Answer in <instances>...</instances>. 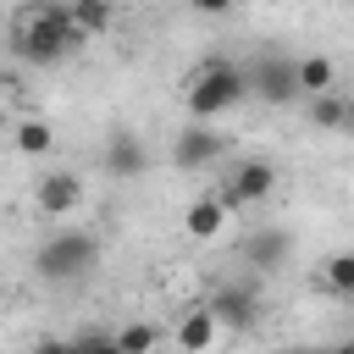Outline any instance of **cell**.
<instances>
[{
	"label": "cell",
	"instance_id": "4fadbf2b",
	"mask_svg": "<svg viewBox=\"0 0 354 354\" xmlns=\"http://www.w3.org/2000/svg\"><path fill=\"white\" fill-rule=\"evenodd\" d=\"M321 288H326L332 299L354 304V249H337V254L321 260Z\"/></svg>",
	"mask_w": 354,
	"mask_h": 354
},
{
	"label": "cell",
	"instance_id": "6da1fadb",
	"mask_svg": "<svg viewBox=\"0 0 354 354\" xmlns=\"http://www.w3.org/2000/svg\"><path fill=\"white\" fill-rule=\"evenodd\" d=\"M83 44L88 39L72 17V0H39V6L17 11V22H11V55L28 66H55Z\"/></svg>",
	"mask_w": 354,
	"mask_h": 354
},
{
	"label": "cell",
	"instance_id": "603a6c76",
	"mask_svg": "<svg viewBox=\"0 0 354 354\" xmlns=\"http://www.w3.org/2000/svg\"><path fill=\"white\" fill-rule=\"evenodd\" d=\"M171 354H177V348H171Z\"/></svg>",
	"mask_w": 354,
	"mask_h": 354
},
{
	"label": "cell",
	"instance_id": "9c48e42d",
	"mask_svg": "<svg viewBox=\"0 0 354 354\" xmlns=\"http://www.w3.org/2000/svg\"><path fill=\"white\" fill-rule=\"evenodd\" d=\"M100 166H105V177L133 183V177H144V171H149V149H144V138H138V133L116 127V133L105 138V149H100Z\"/></svg>",
	"mask_w": 354,
	"mask_h": 354
},
{
	"label": "cell",
	"instance_id": "2e32d148",
	"mask_svg": "<svg viewBox=\"0 0 354 354\" xmlns=\"http://www.w3.org/2000/svg\"><path fill=\"white\" fill-rule=\"evenodd\" d=\"M72 17H77V28H83V39H100V33L116 22V11H111L105 0H72Z\"/></svg>",
	"mask_w": 354,
	"mask_h": 354
},
{
	"label": "cell",
	"instance_id": "7a4b0ae2",
	"mask_svg": "<svg viewBox=\"0 0 354 354\" xmlns=\"http://www.w3.org/2000/svg\"><path fill=\"white\" fill-rule=\"evenodd\" d=\"M243 94H249V72L216 55V61H205V66L188 77L183 105H188V116H194V122H210V127H216V122H221Z\"/></svg>",
	"mask_w": 354,
	"mask_h": 354
},
{
	"label": "cell",
	"instance_id": "30bf717a",
	"mask_svg": "<svg viewBox=\"0 0 354 354\" xmlns=\"http://www.w3.org/2000/svg\"><path fill=\"white\" fill-rule=\"evenodd\" d=\"M243 260H249L254 271H282V266L293 260V232H282V227H254V232L243 238Z\"/></svg>",
	"mask_w": 354,
	"mask_h": 354
},
{
	"label": "cell",
	"instance_id": "7402d4cb",
	"mask_svg": "<svg viewBox=\"0 0 354 354\" xmlns=\"http://www.w3.org/2000/svg\"><path fill=\"white\" fill-rule=\"evenodd\" d=\"M282 354H321V348H282Z\"/></svg>",
	"mask_w": 354,
	"mask_h": 354
},
{
	"label": "cell",
	"instance_id": "ffe728a7",
	"mask_svg": "<svg viewBox=\"0 0 354 354\" xmlns=\"http://www.w3.org/2000/svg\"><path fill=\"white\" fill-rule=\"evenodd\" d=\"M321 354H354V337H343V343H332V348H321Z\"/></svg>",
	"mask_w": 354,
	"mask_h": 354
},
{
	"label": "cell",
	"instance_id": "5b68a950",
	"mask_svg": "<svg viewBox=\"0 0 354 354\" xmlns=\"http://www.w3.org/2000/svg\"><path fill=\"white\" fill-rule=\"evenodd\" d=\"M210 315L221 321V332H254L260 326V288L254 282H216V293L205 299Z\"/></svg>",
	"mask_w": 354,
	"mask_h": 354
},
{
	"label": "cell",
	"instance_id": "277c9868",
	"mask_svg": "<svg viewBox=\"0 0 354 354\" xmlns=\"http://www.w3.org/2000/svg\"><path fill=\"white\" fill-rule=\"evenodd\" d=\"M221 155H227V133L210 127V122H188L171 138V166L177 171H210V166H221Z\"/></svg>",
	"mask_w": 354,
	"mask_h": 354
},
{
	"label": "cell",
	"instance_id": "ba28073f",
	"mask_svg": "<svg viewBox=\"0 0 354 354\" xmlns=\"http://www.w3.org/2000/svg\"><path fill=\"white\" fill-rule=\"evenodd\" d=\"M271 188H277V166H271V160H238V166L227 171V183L216 188V199H221L227 210H243V205L271 199Z\"/></svg>",
	"mask_w": 354,
	"mask_h": 354
},
{
	"label": "cell",
	"instance_id": "3957f363",
	"mask_svg": "<svg viewBox=\"0 0 354 354\" xmlns=\"http://www.w3.org/2000/svg\"><path fill=\"white\" fill-rule=\"evenodd\" d=\"M100 266V238L88 232V227H61V232H50L39 249H33V271L44 277V282H77V277H88Z\"/></svg>",
	"mask_w": 354,
	"mask_h": 354
},
{
	"label": "cell",
	"instance_id": "e0dca14e",
	"mask_svg": "<svg viewBox=\"0 0 354 354\" xmlns=\"http://www.w3.org/2000/svg\"><path fill=\"white\" fill-rule=\"evenodd\" d=\"M50 144H55V127H50L44 116L17 122V149H22V155H50Z\"/></svg>",
	"mask_w": 354,
	"mask_h": 354
},
{
	"label": "cell",
	"instance_id": "8992f818",
	"mask_svg": "<svg viewBox=\"0 0 354 354\" xmlns=\"http://www.w3.org/2000/svg\"><path fill=\"white\" fill-rule=\"evenodd\" d=\"M249 94H260L266 105H293V100L304 94V88H299V61L282 55V50L260 55L254 72H249Z\"/></svg>",
	"mask_w": 354,
	"mask_h": 354
},
{
	"label": "cell",
	"instance_id": "44dd1931",
	"mask_svg": "<svg viewBox=\"0 0 354 354\" xmlns=\"http://www.w3.org/2000/svg\"><path fill=\"white\" fill-rule=\"evenodd\" d=\"M343 133L354 138V94H348V122H343Z\"/></svg>",
	"mask_w": 354,
	"mask_h": 354
},
{
	"label": "cell",
	"instance_id": "7c38bea8",
	"mask_svg": "<svg viewBox=\"0 0 354 354\" xmlns=\"http://www.w3.org/2000/svg\"><path fill=\"white\" fill-rule=\"evenodd\" d=\"M232 221V210L216 199V194H199L188 210H183V232L188 238H199V243H210V238H221V227Z\"/></svg>",
	"mask_w": 354,
	"mask_h": 354
},
{
	"label": "cell",
	"instance_id": "52a82bcc",
	"mask_svg": "<svg viewBox=\"0 0 354 354\" xmlns=\"http://www.w3.org/2000/svg\"><path fill=\"white\" fill-rule=\"evenodd\" d=\"M83 199H88V188H83V177H77V171H66V166H50V171H39V177H33V205H39L50 221L77 216V210H83Z\"/></svg>",
	"mask_w": 354,
	"mask_h": 354
},
{
	"label": "cell",
	"instance_id": "8fae6325",
	"mask_svg": "<svg viewBox=\"0 0 354 354\" xmlns=\"http://www.w3.org/2000/svg\"><path fill=\"white\" fill-rule=\"evenodd\" d=\"M216 337H221V321L210 315V304H188V310L177 315V326H171L177 354H205Z\"/></svg>",
	"mask_w": 354,
	"mask_h": 354
},
{
	"label": "cell",
	"instance_id": "9a60e30c",
	"mask_svg": "<svg viewBox=\"0 0 354 354\" xmlns=\"http://www.w3.org/2000/svg\"><path fill=\"white\" fill-rule=\"evenodd\" d=\"M332 83H337V66H332L326 55H304V61H299V88H304V100L332 94Z\"/></svg>",
	"mask_w": 354,
	"mask_h": 354
},
{
	"label": "cell",
	"instance_id": "ac0fdd59",
	"mask_svg": "<svg viewBox=\"0 0 354 354\" xmlns=\"http://www.w3.org/2000/svg\"><path fill=\"white\" fill-rule=\"evenodd\" d=\"M116 343H122V354H155V348H160V332H155L149 321H127V326L116 332Z\"/></svg>",
	"mask_w": 354,
	"mask_h": 354
},
{
	"label": "cell",
	"instance_id": "d6986e66",
	"mask_svg": "<svg viewBox=\"0 0 354 354\" xmlns=\"http://www.w3.org/2000/svg\"><path fill=\"white\" fill-rule=\"evenodd\" d=\"M33 354H72V337H39Z\"/></svg>",
	"mask_w": 354,
	"mask_h": 354
},
{
	"label": "cell",
	"instance_id": "5bb4252c",
	"mask_svg": "<svg viewBox=\"0 0 354 354\" xmlns=\"http://www.w3.org/2000/svg\"><path fill=\"white\" fill-rule=\"evenodd\" d=\"M304 116H310V127H321V133H343V122H348V94H315V100H304Z\"/></svg>",
	"mask_w": 354,
	"mask_h": 354
}]
</instances>
